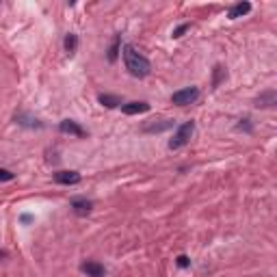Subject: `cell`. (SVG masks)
<instances>
[{"label":"cell","mask_w":277,"mask_h":277,"mask_svg":"<svg viewBox=\"0 0 277 277\" xmlns=\"http://www.w3.org/2000/svg\"><path fill=\"white\" fill-rule=\"evenodd\" d=\"M173 126L171 119H160V122H152V124H145L141 130L147 132V134H158V132H165V130H169V128Z\"/></svg>","instance_id":"ba28073f"},{"label":"cell","mask_w":277,"mask_h":277,"mask_svg":"<svg viewBox=\"0 0 277 277\" xmlns=\"http://www.w3.org/2000/svg\"><path fill=\"white\" fill-rule=\"evenodd\" d=\"M54 182L65 184V187H74V184L80 182V173L78 171H57L54 173Z\"/></svg>","instance_id":"5b68a950"},{"label":"cell","mask_w":277,"mask_h":277,"mask_svg":"<svg viewBox=\"0 0 277 277\" xmlns=\"http://www.w3.org/2000/svg\"><path fill=\"white\" fill-rule=\"evenodd\" d=\"M199 98V89L197 87H184L180 91H175L171 96V102L178 104V106H187V104H193L195 100Z\"/></svg>","instance_id":"3957f363"},{"label":"cell","mask_w":277,"mask_h":277,"mask_svg":"<svg viewBox=\"0 0 277 277\" xmlns=\"http://www.w3.org/2000/svg\"><path fill=\"white\" fill-rule=\"evenodd\" d=\"M277 102V94L275 91H266V94H262L260 98H256V106H260V108H269Z\"/></svg>","instance_id":"7c38bea8"},{"label":"cell","mask_w":277,"mask_h":277,"mask_svg":"<svg viewBox=\"0 0 277 277\" xmlns=\"http://www.w3.org/2000/svg\"><path fill=\"white\" fill-rule=\"evenodd\" d=\"M72 210H74V215H78V217H87L91 210H94V201H89V199H72Z\"/></svg>","instance_id":"8992f818"},{"label":"cell","mask_w":277,"mask_h":277,"mask_svg":"<svg viewBox=\"0 0 277 277\" xmlns=\"http://www.w3.org/2000/svg\"><path fill=\"white\" fill-rule=\"evenodd\" d=\"M59 130L63 134H74V136H87V132L82 130V128L74 122V119H63V122L59 124Z\"/></svg>","instance_id":"52a82bcc"},{"label":"cell","mask_w":277,"mask_h":277,"mask_svg":"<svg viewBox=\"0 0 277 277\" xmlns=\"http://www.w3.org/2000/svg\"><path fill=\"white\" fill-rule=\"evenodd\" d=\"M189 264H191V260L187 256H178V266H180V269H187Z\"/></svg>","instance_id":"d6986e66"},{"label":"cell","mask_w":277,"mask_h":277,"mask_svg":"<svg viewBox=\"0 0 277 277\" xmlns=\"http://www.w3.org/2000/svg\"><path fill=\"white\" fill-rule=\"evenodd\" d=\"M63 45H65V52L67 54H74V52H76V48H78V37L74 35V33H70L65 37V43H63Z\"/></svg>","instance_id":"5bb4252c"},{"label":"cell","mask_w":277,"mask_h":277,"mask_svg":"<svg viewBox=\"0 0 277 277\" xmlns=\"http://www.w3.org/2000/svg\"><path fill=\"white\" fill-rule=\"evenodd\" d=\"M124 65L134 78H145V76H150V72H152V63L147 61V57H143L134 45H124Z\"/></svg>","instance_id":"6da1fadb"},{"label":"cell","mask_w":277,"mask_h":277,"mask_svg":"<svg viewBox=\"0 0 277 277\" xmlns=\"http://www.w3.org/2000/svg\"><path fill=\"white\" fill-rule=\"evenodd\" d=\"M124 115H141V113H147L150 110V104L147 102H128L122 106Z\"/></svg>","instance_id":"9c48e42d"},{"label":"cell","mask_w":277,"mask_h":277,"mask_svg":"<svg viewBox=\"0 0 277 277\" xmlns=\"http://www.w3.org/2000/svg\"><path fill=\"white\" fill-rule=\"evenodd\" d=\"M221 78H225V70H223V67H221V65H217V67H215V80H212V85H215V87H217Z\"/></svg>","instance_id":"2e32d148"},{"label":"cell","mask_w":277,"mask_h":277,"mask_svg":"<svg viewBox=\"0 0 277 277\" xmlns=\"http://www.w3.org/2000/svg\"><path fill=\"white\" fill-rule=\"evenodd\" d=\"M249 11H251V3H238V5H234V7L227 11V17H229V20H236V17L247 15Z\"/></svg>","instance_id":"8fae6325"},{"label":"cell","mask_w":277,"mask_h":277,"mask_svg":"<svg viewBox=\"0 0 277 277\" xmlns=\"http://www.w3.org/2000/svg\"><path fill=\"white\" fill-rule=\"evenodd\" d=\"M13 180V173L9 169H0V182H11Z\"/></svg>","instance_id":"ac0fdd59"},{"label":"cell","mask_w":277,"mask_h":277,"mask_svg":"<svg viewBox=\"0 0 277 277\" xmlns=\"http://www.w3.org/2000/svg\"><path fill=\"white\" fill-rule=\"evenodd\" d=\"M98 100H100V104L106 106V108H115V106L122 104V98H119V96H108V94H102Z\"/></svg>","instance_id":"4fadbf2b"},{"label":"cell","mask_w":277,"mask_h":277,"mask_svg":"<svg viewBox=\"0 0 277 277\" xmlns=\"http://www.w3.org/2000/svg\"><path fill=\"white\" fill-rule=\"evenodd\" d=\"M119 43H122V37H115L113 39V45H110V50H108V61L110 63H115L117 61V54H119Z\"/></svg>","instance_id":"9a60e30c"},{"label":"cell","mask_w":277,"mask_h":277,"mask_svg":"<svg viewBox=\"0 0 277 277\" xmlns=\"http://www.w3.org/2000/svg\"><path fill=\"white\" fill-rule=\"evenodd\" d=\"M15 122L20 124V126H24V128H43V124L39 122V119L33 117V115H26V113H17L15 115Z\"/></svg>","instance_id":"30bf717a"},{"label":"cell","mask_w":277,"mask_h":277,"mask_svg":"<svg viewBox=\"0 0 277 277\" xmlns=\"http://www.w3.org/2000/svg\"><path fill=\"white\" fill-rule=\"evenodd\" d=\"M193 132H195V122H187V124H182L178 130H175L173 138L169 141V150H180V147H184L189 141H191V136Z\"/></svg>","instance_id":"7a4b0ae2"},{"label":"cell","mask_w":277,"mask_h":277,"mask_svg":"<svg viewBox=\"0 0 277 277\" xmlns=\"http://www.w3.org/2000/svg\"><path fill=\"white\" fill-rule=\"evenodd\" d=\"M189 29H191V24H180V26H178V29H175V31H173V37H175V39H180V37H182L184 33H187Z\"/></svg>","instance_id":"e0dca14e"},{"label":"cell","mask_w":277,"mask_h":277,"mask_svg":"<svg viewBox=\"0 0 277 277\" xmlns=\"http://www.w3.org/2000/svg\"><path fill=\"white\" fill-rule=\"evenodd\" d=\"M80 271L85 273L87 277H104V275H106L104 264L94 262V260H87V262H82V264H80Z\"/></svg>","instance_id":"277c9868"}]
</instances>
